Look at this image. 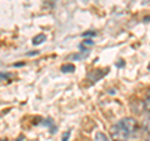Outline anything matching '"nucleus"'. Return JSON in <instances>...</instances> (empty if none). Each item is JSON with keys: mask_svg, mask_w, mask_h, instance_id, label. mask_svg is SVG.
<instances>
[{"mask_svg": "<svg viewBox=\"0 0 150 141\" xmlns=\"http://www.w3.org/2000/svg\"><path fill=\"white\" fill-rule=\"evenodd\" d=\"M130 135V131L125 128V125L121 123V120L115 125H112L110 129V136L112 141H126Z\"/></svg>", "mask_w": 150, "mask_h": 141, "instance_id": "obj_1", "label": "nucleus"}, {"mask_svg": "<svg viewBox=\"0 0 150 141\" xmlns=\"http://www.w3.org/2000/svg\"><path fill=\"white\" fill-rule=\"evenodd\" d=\"M121 123L130 131V134H134L138 130V121L134 117H124V119H121Z\"/></svg>", "mask_w": 150, "mask_h": 141, "instance_id": "obj_2", "label": "nucleus"}, {"mask_svg": "<svg viewBox=\"0 0 150 141\" xmlns=\"http://www.w3.org/2000/svg\"><path fill=\"white\" fill-rule=\"evenodd\" d=\"M106 71H108V70H105V71H104V70H94L93 73L89 74V76H88V78L90 79L93 82H96L98 80L101 79L103 76H104V75L106 74Z\"/></svg>", "mask_w": 150, "mask_h": 141, "instance_id": "obj_3", "label": "nucleus"}, {"mask_svg": "<svg viewBox=\"0 0 150 141\" xmlns=\"http://www.w3.org/2000/svg\"><path fill=\"white\" fill-rule=\"evenodd\" d=\"M45 40H46V36L44 34H39V35L33 37V44L34 45H40V44H43Z\"/></svg>", "mask_w": 150, "mask_h": 141, "instance_id": "obj_4", "label": "nucleus"}, {"mask_svg": "<svg viewBox=\"0 0 150 141\" xmlns=\"http://www.w3.org/2000/svg\"><path fill=\"white\" fill-rule=\"evenodd\" d=\"M62 71L63 73H73V71H75V66L73 64H65L62 66Z\"/></svg>", "mask_w": 150, "mask_h": 141, "instance_id": "obj_5", "label": "nucleus"}, {"mask_svg": "<svg viewBox=\"0 0 150 141\" xmlns=\"http://www.w3.org/2000/svg\"><path fill=\"white\" fill-rule=\"evenodd\" d=\"M94 141H109L108 136L103 133H96L95 134V137H94Z\"/></svg>", "mask_w": 150, "mask_h": 141, "instance_id": "obj_6", "label": "nucleus"}, {"mask_svg": "<svg viewBox=\"0 0 150 141\" xmlns=\"http://www.w3.org/2000/svg\"><path fill=\"white\" fill-rule=\"evenodd\" d=\"M144 107L145 110H146L148 112H150V94L145 97V101H144Z\"/></svg>", "mask_w": 150, "mask_h": 141, "instance_id": "obj_7", "label": "nucleus"}, {"mask_svg": "<svg viewBox=\"0 0 150 141\" xmlns=\"http://www.w3.org/2000/svg\"><path fill=\"white\" fill-rule=\"evenodd\" d=\"M144 128H145V130H146V131H148V133L150 134V116L148 117V119H146V120H145V121H144Z\"/></svg>", "mask_w": 150, "mask_h": 141, "instance_id": "obj_8", "label": "nucleus"}, {"mask_svg": "<svg viewBox=\"0 0 150 141\" xmlns=\"http://www.w3.org/2000/svg\"><path fill=\"white\" fill-rule=\"evenodd\" d=\"M69 136H70V131H67V134H64V136H63V141H68Z\"/></svg>", "mask_w": 150, "mask_h": 141, "instance_id": "obj_9", "label": "nucleus"}, {"mask_svg": "<svg viewBox=\"0 0 150 141\" xmlns=\"http://www.w3.org/2000/svg\"><path fill=\"white\" fill-rule=\"evenodd\" d=\"M91 35H95V31H89L84 34V36H91Z\"/></svg>", "mask_w": 150, "mask_h": 141, "instance_id": "obj_10", "label": "nucleus"}, {"mask_svg": "<svg viewBox=\"0 0 150 141\" xmlns=\"http://www.w3.org/2000/svg\"><path fill=\"white\" fill-rule=\"evenodd\" d=\"M84 44H85V45H94V43H93V41L91 40H85V41H84Z\"/></svg>", "mask_w": 150, "mask_h": 141, "instance_id": "obj_11", "label": "nucleus"}, {"mask_svg": "<svg viewBox=\"0 0 150 141\" xmlns=\"http://www.w3.org/2000/svg\"><path fill=\"white\" fill-rule=\"evenodd\" d=\"M148 69H149V71H150V64H149V66H148Z\"/></svg>", "mask_w": 150, "mask_h": 141, "instance_id": "obj_12", "label": "nucleus"}]
</instances>
